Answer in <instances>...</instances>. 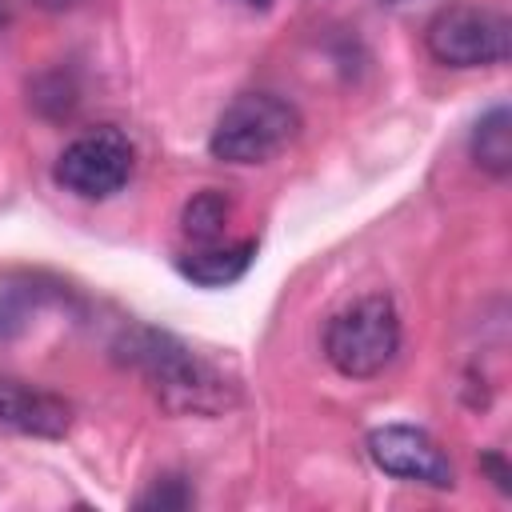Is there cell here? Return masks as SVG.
I'll return each instance as SVG.
<instances>
[{
  "mask_svg": "<svg viewBox=\"0 0 512 512\" xmlns=\"http://www.w3.org/2000/svg\"><path fill=\"white\" fill-rule=\"evenodd\" d=\"M36 8H44V12H64V8H76L80 0H32Z\"/></svg>",
  "mask_w": 512,
  "mask_h": 512,
  "instance_id": "cell-13",
  "label": "cell"
},
{
  "mask_svg": "<svg viewBox=\"0 0 512 512\" xmlns=\"http://www.w3.org/2000/svg\"><path fill=\"white\" fill-rule=\"evenodd\" d=\"M120 360L132 364L156 400L176 416H220L236 404V384L164 328H128L120 336Z\"/></svg>",
  "mask_w": 512,
  "mask_h": 512,
  "instance_id": "cell-1",
  "label": "cell"
},
{
  "mask_svg": "<svg viewBox=\"0 0 512 512\" xmlns=\"http://www.w3.org/2000/svg\"><path fill=\"white\" fill-rule=\"evenodd\" d=\"M388 4H404V0H388Z\"/></svg>",
  "mask_w": 512,
  "mask_h": 512,
  "instance_id": "cell-16",
  "label": "cell"
},
{
  "mask_svg": "<svg viewBox=\"0 0 512 512\" xmlns=\"http://www.w3.org/2000/svg\"><path fill=\"white\" fill-rule=\"evenodd\" d=\"M256 256V240H216L176 252V272L200 288H228L236 284Z\"/></svg>",
  "mask_w": 512,
  "mask_h": 512,
  "instance_id": "cell-8",
  "label": "cell"
},
{
  "mask_svg": "<svg viewBox=\"0 0 512 512\" xmlns=\"http://www.w3.org/2000/svg\"><path fill=\"white\" fill-rule=\"evenodd\" d=\"M0 24H4V8H0Z\"/></svg>",
  "mask_w": 512,
  "mask_h": 512,
  "instance_id": "cell-15",
  "label": "cell"
},
{
  "mask_svg": "<svg viewBox=\"0 0 512 512\" xmlns=\"http://www.w3.org/2000/svg\"><path fill=\"white\" fill-rule=\"evenodd\" d=\"M300 136V112L276 92H240L208 136V152L224 164H268Z\"/></svg>",
  "mask_w": 512,
  "mask_h": 512,
  "instance_id": "cell-3",
  "label": "cell"
},
{
  "mask_svg": "<svg viewBox=\"0 0 512 512\" xmlns=\"http://www.w3.org/2000/svg\"><path fill=\"white\" fill-rule=\"evenodd\" d=\"M236 4H244V8H252V12H264L272 0H236Z\"/></svg>",
  "mask_w": 512,
  "mask_h": 512,
  "instance_id": "cell-14",
  "label": "cell"
},
{
  "mask_svg": "<svg viewBox=\"0 0 512 512\" xmlns=\"http://www.w3.org/2000/svg\"><path fill=\"white\" fill-rule=\"evenodd\" d=\"M468 148H472L476 168H484L488 176L504 180L512 172V112H508V104H492L476 120Z\"/></svg>",
  "mask_w": 512,
  "mask_h": 512,
  "instance_id": "cell-9",
  "label": "cell"
},
{
  "mask_svg": "<svg viewBox=\"0 0 512 512\" xmlns=\"http://www.w3.org/2000/svg\"><path fill=\"white\" fill-rule=\"evenodd\" d=\"M132 168H136V148H132V140H128L120 128L104 124V128H92V132L76 136V140L60 152V160H56V180H60L72 196H80V200H108V196H116V192L128 184Z\"/></svg>",
  "mask_w": 512,
  "mask_h": 512,
  "instance_id": "cell-5",
  "label": "cell"
},
{
  "mask_svg": "<svg viewBox=\"0 0 512 512\" xmlns=\"http://www.w3.org/2000/svg\"><path fill=\"white\" fill-rule=\"evenodd\" d=\"M228 220H232V200L224 192H216V188H204V192H196L184 204V212H180V236H184L188 248L216 244V240H224Z\"/></svg>",
  "mask_w": 512,
  "mask_h": 512,
  "instance_id": "cell-10",
  "label": "cell"
},
{
  "mask_svg": "<svg viewBox=\"0 0 512 512\" xmlns=\"http://www.w3.org/2000/svg\"><path fill=\"white\" fill-rule=\"evenodd\" d=\"M72 428V404L40 384H28L12 372H0V432L60 440Z\"/></svg>",
  "mask_w": 512,
  "mask_h": 512,
  "instance_id": "cell-7",
  "label": "cell"
},
{
  "mask_svg": "<svg viewBox=\"0 0 512 512\" xmlns=\"http://www.w3.org/2000/svg\"><path fill=\"white\" fill-rule=\"evenodd\" d=\"M480 464H484V472L492 476V484H496V488L508 496V492H512V484H508V480H512V472H508L504 456H500V452H484V460H480Z\"/></svg>",
  "mask_w": 512,
  "mask_h": 512,
  "instance_id": "cell-12",
  "label": "cell"
},
{
  "mask_svg": "<svg viewBox=\"0 0 512 512\" xmlns=\"http://www.w3.org/2000/svg\"><path fill=\"white\" fill-rule=\"evenodd\" d=\"M192 504V488L184 476H160L148 492L136 496V508H160V512H176Z\"/></svg>",
  "mask_w": 512,
  "mask_h": 512,
  "instance_id": "cell-11",
  "label": "cell"
},
{
  "mask_svg": "<svg viewBox=\"0 0 512 512\" xmlns=\"http://www.w3.org/2000/svg\"><path fill=\"white\" fill-rule=\"evenodd\" d=\"M364 448H368V460L380 472L396 476V480L424 484V488H452L456 484V472H452L448 452L424 428L384 424V428H372L368 432Z\"/></svg>",
  "mask_w": 512,
  "mask_h": 512,
  "instance_id": "cell-6",
  "label": "cell"
},
{
  "mask_svg": "<svg viewBox=\"0 0 512 512\" xmlns=\"http://www.w3.org/2000/svg\"><path fill=\"white\" fill-rule=\"evenodd\" d=\"M400 352V312L392 296L368 292L344 304L324 324V356L348 380L380 376Z\"/></svg>",
  "mask_w": 512,
  "mask_h": 512,
  "instance_id": "cell-2",
  "label": "cell"
},
{
  "mask_svg": "<svg viewBox=\"0 0 512 512\" xmlns=\"http://www.w3.org/2000/svg\"><path fill=\"white\" fill-rule=\"evenodd\" d=\"M424 48L444 68H496L512 48V20L496 4H448L424 24Z\"/></svg>",
  "mask_w": 512,
  "mask_h": 512,
  "instance_id": "cell-4",
  "label": "cell"
}]
</instances>
